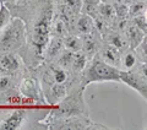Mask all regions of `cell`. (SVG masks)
Segmentation results:
<instances>
[{"label": "cell", "instance_id": "1", "mask_svg": "<svg viewBox=\"0 0 147 130\" xmlns=\"http://www.w3.org/2000/svg\"><path fill=\"white\" fill-rule=\"evenodd\" d=\"M5 6L25 25L26 45L18 55L31 71L43 62V50L50 38L54 0H15Z\"/></svg>", "mask_w": 147, "mask_h": 130}, {"label": "cell", "instance_id": "2", "mask_svg": "<svg viewBox=\"0 0 147 130\" xmlns=\"http://www.w3.org/2000/svg\"><path fill=\"white\" fill-rule=\"evenodd\" d=\"M32 72L39 80L45 102L49 106L59 103L67 92L71 72L54 62H42Z\"/></svg>", "mask_w": 147, "mask_h": 130}, {"label": "cell", "instance_id": "3", "mask_svg": "<svg viewBox=\"0 0 147 130\" xmlns=\"http://www.w3.org/2000/svg\"><path fill=\"white\" fill-rule=\"evenodd\" d=\"M104 124L94 123L90 115L77 117H57L47 114L40 122V130H110Z\"/></svg>", "mask_w": 147, "mask_h": 130}, {"label": "cell", "instance_id": "4", "mask_svg": "<svg viewBox=\"0 0 147 130\" xmlns=\"http://www.w3.org/2000/svg\"><path fill=\"white\" fill-rule=\"evenodd\" d=\"M119 70L118 68L112 66L99 58L94 57L87 62L85 69L80 74V80L82 87L86 90L90 83L93 82H120L119 81Z\"/></svg>", "mask_w": 147, "mask_h": 130}, {"label": "cell", "instance_id": "5", "mask_svg": "<svg viewBox=\"0 0 147 130\" xmlns=\"http://www.w3.org/2000/svg\"><path fill=\"white\" fill-rule=\"evenodd\" d=\"M26 45L25 25L18 17H11L9 24L0 31V50L20 54Z\"/></svg>", "mask_w": 147, "mask_h": 130}, {"label": "cell", "instance_id": "6", "mask_svg": "<svg viewBox=\"0 0 147 130\" xmlns=\"http://www.w3.org/2000/svg\"><path fill=\"white\" fill-rule=\"evenodd\" d=\"M82 90L70 91L65 97L53 106L49 114L57 117H77V115H90V108L87 106Z\"/></svg>", "mask_w": 147, "mask_h": 130}, {"label": "cell", "instance_id": "7", "mask_svg": "<svg viewBox=\"0 0 147 130\" xmlns=\"http://www.w3.org/2000/svg\"><path fill=\"white\" fill-rule=\"evenodd\" d=\"M119 81L139 92L144 100H147V63H140L131 70H120Z\"/></svg>", "mask_w": 147, "mask_h": 130}, {"label": "cell", "instance_id": "8", "mask_svg": "<svg viewBox=\"0 0 147 130\" xmlns=\"http://www.w3.org/2000/svg\"><path fill=\"white\" fill-rule=\"evenodd\" d=\"M26 103H34L25 100L18 91V80L0 75V106L17 107ZM42 104V103H40Z\"/></svg>", "mask_w": 147, "mask_h": 130}, {"label": "cell", "instance_id": "9", "mask_svg": "<svg viewBox=\"0 0 147 130\" xmlns=\"http://www.w3.org/2000/svg\"><path fill=\"white\" fill-rule=\"evenodd\" d=\"M28 71L24 60L17 53L0 50V75L10 76L20 81V79Z\"/></svg>", "mask_w": 147, "mask_h": 130}, {"label": "cell", "instance_id": "10", "mask_svg": "<svg viewBox=\"0 0 147 130\" xmlns=\"http://www.w3.org/2000/svg\"><path fill=\"white\" fill-rule=\"evenodd\" d=\"M18 91L25 100L34 103L48 104L43 96V91L40 87L39 80L32 71H28L25 76H22L18 81Z\"/></svg>", "mask_w": 147, "mask_h": 130}, {"label": "cell", "instance_id": "11", "mask_svg": "<svg viewBox=\"0 0 147 130\" xmlns=\"http://www.w3.org/2000/svg\"><path fill=\"white\" fill-rule=\"evenodd\" d=\"M80 37H81V50L85 53L88 60L94 58L97 55L99 48L103 44V39H102V36L99 35V32L96 30L92 33L84 35Z\"/></svg>", "mask_w": 147, "mask_h": 130}, {"label": "cell", "instance_id": "12", "mask_svg": "<svg viewBox=\"0 0 147 130\" xmlns=\"http://www.w3.org/2000/svg\"><path fill=\"white\" fill-rule=\"evenodd\" d=\"M64 50H65V48H64L63 38L50 36V38L47 42L44 50H43V62H55V59H57Z\"/></svg>", "mask_w": 147, "mask_h": 130}, {"label": "cell", "instance_id": "13", "mask_svg": "<svg viewBox=\"0 0 147 130\" xmlns=\"http://www.w3.org/2000/svg\"><path fill=\"white\" fill-rule=\"evenodd\" d=\"M102 39L104 43L113 45L114 48H117L120 52H124L125 49L130 48L124 33L117 28H108L104 33H102Z\"/></svg>", "mask_w": 147, "mask_h": 130}, {"label": "cell", "instance_id": "14", "mask_svg": "<svg viewBox=\"0 0 147 130\" xmlns=\"http://www.w3.org/2000/svg\"><path fill=\"white\" fill-rule=\"evenodd\" d=\"M81 0H54V10L66 15L75 20L76 16L81 14Z\"/></svg>", "mask_w": 147, "mask_h": 130}, {"label": "cell", "instance_id": "15", "mask_svg": "<svg viewBox=\"0 0 147 130\" xmlns=\"http://www.w3.org/2000/svg\"><path fill=\"white\" fill-rule=\"evenodd\" d=\"M94 18L96 20H99L107 28H115L117 21H118L117 15H115V10H114L113 5L112 4H108V3H100L99 4L97 16Z\"/></svg>", "mask_w": 147, "mask_h": 130}, {"label": "cell", "instance_id": "16", "mask_svg": "<svg viewBox=\"0 0 147 130\" xmlns=\"http://www.w3.org/2000/svg\"><path fill=\"white\" fill-rule=\"evenodd\" d=\"M93 31H96V27H94L93 18L91 16L81 12L76 16L75 20H74L72 33H75L77 36H84V35L92 33Z\"/></svg>", "mask_w": 147, "mask_h": 130}, {"label": "cell", "instance_id": "17", "mask_svg": "<svg viewBox=\"0 0 147 130\" xmlns=\"http://www.w3.org/2000/svg\"><path fill=\"white\" fill-rule=\"evenodd\" d=\"M120 55H121L120 50H118L117 48H114L113 45L103 42L102 47L99 48L96 57L99 58L100 60H103L104 63L119 69V66H120Z\"/></svg>", "mask_w": 147, "mask_h": 130}, {"label": "cell", "instance_id": "18", "mask_svg": "<svg viewBox=\"0 0 147 130\" xmlns=\"http://www.w3.org/2000/svg\"><path fill=\"white\" fill-rule=\"evenodd\" d=\"M121 32L124 33V36H125L130 48H135L136 45L146 37V33H144L139 27H136L130 20L126 21V24L124 25Z\"/></svg>", "mask_w": 147, "mask_h": 130}, {"label": "cell", "instance_id": "19", "mask_svg": "<svg viewBox=\"0 0 147 130\" xmlns=\"http://www.w3.org/2000/svg\"><path fill=\"white\" fill-rule=\"evenodd\" d=\"M140 63V59L137 58V55L135 53L134 48H127L124 52H121L120 55V66H119V70H131V69L136 68Z\"/></svg>", "mask_w": 147, "mask_h": 130}, {"label": "cell", "instance_id": "20", "mask_svg": "<svg viewBox=\"0 0 147 130\" xmlns=\"http://www.w3.org/2000/svg\"><path fill=\"white\" fill-rule=\"evenodd\" d=\"M87 62H88V58L86 57L82 50L74 52L71 65H70V72L72 74V75H80V74L82 72V70L85 69Z\"/></svg>", "mask_w": 147, "mask_h": 130}, {"label": "cell", "instance_id": "21", "mask_svg": "<svg viewBox=\"0 0 147 130\" xmlns=\"http://www.w3.org/2000/svg\"><path fill=\"white\" fill-rule=\"evenodd\" d=\"M64 48L70 52H79L81 50V37L75 33H70L63 38Z\"/></svg>", "mask_w": 147, "mask_h": 130}, {"label": "cell", "instance_id": "22", "mask_svg": "<svg viewBox=\"0 0 147 130\" xmlns=\"http://www.w3.org/2000/svg\"><path fill=\"white\" fill-rule=\"evenodd\" d=\"M81 4H82L81 12L91 16L92 18H94L96 16H97L98 6L100 4L99 0H81Z\"/></svg>", "mask_w": 147, "mask_h": 130}, {"label": "cell", "instance_id": "23", "mask_svg": "<svg viewBox=\"0 0 147 130\" xmlns=\"http://www.w3.org/2000/svg\"><path fill=\"white\" fill-rule=\"evenodd\" d=\"M147 11V1H139V0H131L129 4V18L140 14H145Z\"/></svg>", "mask_w": 147, "mask_h": 130}, {"label": "cell", "instance_id": "24", "mask_svg": "<svg viewBox=\"0 0 147 130\" xmlns=\"http://www.w3.org/2000/svg\"><path fill=\"white\" fill-rule=\"evenodd\" d=\"M137 58L140 59V62L147 63V37H145L139 44L134 48Z\"/></svg>", "mask_w": 147, "mask_h": 130}, {"label": "cell", "instance_id": "25", "mask_svg": "<svg viewBox=\"0 0 147 130\" xmlns=\"http://www.w3.org/2000/svg\"><path fill=\"white\" fill-rule=\"evenodd\" d=\"M132 24H134L136 27L144 32V33H147V17H146V12L145 14H140V15H136V16H132L129 18Z\"/></svg>", "mask_w": 147, "mask_h": 130}, {"label": "cell", "instance_id": "26", "mask_svg": "<svg viewBox=\"0 0 147 130\" xmlns=\"http://www.w3.org/2000/svg\"><path fill=\"white\" fill-rule=\"evenodd\" d=\"M11 17H12V15L10 14V11H9V9L4 5V4H0V31L9 24Z\"/></svg>", "mask_w": 147, "mask_h": 130}, {"label": "cell", "instance_id": "27", "mask_svg": "<svg viewBox=\"0 0 147 130\" xmlns=\"http://www.w3.org/2000/svg\"><path fill=\"white\" fill-rule=\"evenodd\" d=\"M12 108H15V107H9V106H0V122L6 117V114L10 112Z\"/></svg>", "mask_w": 147, "mask_h": 130}, {"label": "cell", "instance_id": "28", "mask_svg": "<svg viewBox=\"0 0 147 130\" xmlns=\"http://www.w3.org/2000/svg\"><path fill=\"white\" fill-rule=\"evenodd\" d=\"M131 0H113L112 1V5L113 6H120V5H126L129 6Z\"/></svg>", "mask_w": 147, "mask_h": 130}, {"label": "cell", "instance_id": "29", "mask_svg": "<svg viewBox=\"0 0 147 130\" xmlns=\"http://www.w3.org/2000/svg\"><path fill=\"white\" fill-rule=\"evenodd\" d=\"M15 0H0V4H4V5H9V4L13 3Z\"/></svg>", "mask_w": 147, "mask_h": 130}, {"label": "cell", "instance_id": "30", "mask_svg": "<svg viewBox=\"0 0 147 130\" xmlns=\"http://www.w3.org/2000/svg\"><path fill=\"white\" fill-rule=\"evenodd\" d=\"M100 3H108V4H112L113 0H99Z\"/></svg>", "mask_w": 147, "mask_h": 130}, {"label": "cell", "instance_id": "31", "mask_svg": "<svg viewBox=\"0 0 147 130\" xmlns=\"http://www.w3.org/2000/svg\"><path fill=\"white\" fill-rule=\"evenodd\" d=\"M139 1H147V0H139Z\"/></svg>", "mask_w": 147, "mask_h": 130}]
</instances>
